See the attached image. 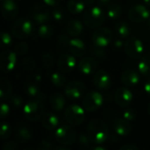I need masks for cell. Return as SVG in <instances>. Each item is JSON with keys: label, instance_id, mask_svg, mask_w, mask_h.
Listing matches in <instances>:
<instances>
[{"label": "cell", "instance_id": "obj_1", "mask_svg": "<svg viewBox=\"0 0 150 150\" xmlns=\"http://www.w3.org/2000/svg\"><path fill=\"white\" fill-rule=\"evenodd\" d=\"M87 134L93 144H103L109 137V130L103 120L93 119L87 127Z\"/></svg>", "mask_w": 150, "mask_h": 150}, {"label": "cell", "instance_id": "obj_2", "mask_svg": "<svg viewBox=\"0 0 150 150\" xmlns=\"http://www.w3.org/2000/svg\"><path fill=\"white\" fill-rule=\"evenodd\" d=\"M83 24L89 28H98L100 26L105 19V13L98 6L89 8L83 14Z\"/></svg>", "mask_w": 150, "mask_h": 150}, {"label": "cell", "instance_id": "obj_3", "mask_svg": "<svg viewBox=\"0 0 150 150\" xmlns=\"http://www.w3.org/2000/svg\"><path fill=\"white\" fill-rule=\"evenodd\" d=\"M23 112L25 117L30 121H37L39 120L44 112V105L42 100L33 99L29 100L23 108Z\"/></svg>", "mask_w": 150, "mask_h": 150}, {"label": "cell", "instance_id": "obj_4", "mask_svg": "<svg viewBox=\"0 0 150 150\" xmlns=\"http://www.w3.org/2000/svg\"><path fill=\"white\" fill-rule=\"evenodd\" d=\"M34 32L33 24L25 18L18 19L11 26L12 34L18 39H25L31 36Z\"/></svg>", "mask_w": 150, "mask_h": 150}, {"label": "cell", "instance_id": "obj_5", "mask_svg": "<svg viewBox=\"0 0 150 150\" xmlns=\"http://www.w3.org/2000/svg\"><path fill=\"white\" fill-rule=\"evenodd\" d=\"M84 111L85 110L83 109V107H81L77 105H69L64 112L66 121L73 127L80 126L83 122L85 118Z\"/></svg>", "mask_w": 150, "mask_h": 150}, {"label": "cell", "instance_id": "obj_6", "mask_svg": "<svg viewBox=\"0 0 150 150\" xmlns=\"http://www.w3.org/2000/svg\"><path fill=\"white\" fill-rule=\"evenodd\" d=\"M54 136L56 141L62 145H71L77 139V134L76 130L70 126H62L58 127L54 133Z\"/></svg>", "mask_w": 150, "mask_h": 150}, {"label": "cell", "instance_id": "obj_7", "mask_svg": "<svg viewBox=\"0 0 150 150\" xmlns=\"http://www.w3.org/2000/svg\"><path fill=\"white\" fill-rule=\"evenodd\" d=\"M104 102V98L98 91H91L87 93L83 99V107L89 112L98 110Z\"/></svg>", "mask_w": 150, "mask_h": 150}, {"label": "cell", "instance_id": "obj_8", "mask_svg": "<svg viewBox=\"0 0 150 150\" xmlns=\"http://www.w3.org/2000/svg\"><path fill=\"white\" fill-rule=\"evenodd\" d=\"M126 54L132 59L139 58L144 52V45L137 37L128 38L124 43Z\"/></svg>", "mask_w": 150, "mask_h": 150}, {"label": "cell", "instance_id": "obj_9", "mask_svg": "<svg viewBox=\"0 0 150 150\" xmlns=\"http://www.w3.org/2000/svg\"><path fill=\"white\" fill-rule=\"evenodd\" d=\"M85 90V85L83 83L78 81H72L65 86L64 93L69 99L75 101L83 96Z\"/></svg>", "mask_w": 150, "mask_h": 150}, {"label": "cell", "instance_id": "obj_10", "mask_svg": "<svg viewBox=\"0 0 150 150\" xmlns=\"http://www.w3.org/2000/svg\"><path fill=\"white\" fill-rule=\"evenodd\" d=\"M112 40V33L108 27H101L97 29L92 34V42L105 47Z\"/></svg>", "mask_w": 150, "mask_h": 150}, {"label": "cell", "instance_id": "obj_11", "mask_svg": "<svg viewBox=\"0 0 150 150\" xmlns=\"http://www.w3.org/2000/svg\"><path fill=\"white\" fill-rule=\"evenodd\" d=\"M17 54L11 50L4 51L0 55V69L4 73L11 72L16 65Z\"/></svg>", "mask_w": 150, "mask_h": 150}, {"label": "cell", "instance_id": "obj_12", "mask_svg": "<svg viewBox=\"0 0 150 150\" xmlns=\"http://www.w3.org/2000/svg\"><path fill=\"white\" fill-rule=\"evenodd\" d=\"M150 17L148 8L142 4H136L133 6L128 11V18L134 23H142Z\"/></svg>", "mask_w": 150, "mask_h": 150}, {"label": "cell", "instance_id": "obj_13", "mask_svg": "<svg viewBox=\"0 0 150 150\" xmlns=\"http://www.w3.org/2000/svg\"><path fill=\"white\" fill-rule=\"evenodd\" d=\"M93 83L95 87L98 90L106 91L112 86V77L107 71L100 69L94 74Z\"/></svg>", "mask_w": 150, "mask_h": 150}, {"label": "cell", "instance_id": "obj_14", "mask_svg": "<svg viewBox=\"0 0 150 150\" xmlns=\"http://www.w3.org/2000/svg\"><path fill=\"white\" fill-rule=\"evenodd\" d=\"M133 99H134V96L129 89L126 87H121L116 91L115 101L118 105L121 107H127L132 103Z\"/></svg>", "mask_w": 150, "mask_h": 150}, {"label": "cell", "instance_id": "obj_15", "mask_svg": "<svg viewBox=\"0 0 150 150\" xmlns=\"http://www.w3.org/2000/svg\"><path fill=\"white\" fill-rule=\"evenodd\" d=\"M112 129L117 135L124 137L128 135L132 132L133 126L130 123V121L127 120L124 118H120V119H116L114 120L112 124Z\"/></svg>", "mask_w": 150, "mask_h": 150}, {"label": "cell", "instance_id": "obj_16", "mask_svg": "<svg viewBox=\"0 0 150 150\" xmlns=\"http://www.w3.org/2000/svg\"><path fill=\"white\" fill-rule=\"evenodd\" d=\"M18 13V8L13 0H3L2 15L6 20L14 19Z\"/></svg>", "mask_w": 150, "mask_h": 150}, {"label": "cell", "instance_id": "obj_17", "mask_svg": "<svg viewBox=\"0 0 150 150\" xmlns=\"http://www.w3.org/2000/svg\"><path fill=\"white\" fill-rule=\"evenodd\" d=\"M73 54H64L58 60V68L61 71L68 73L72 71L76 65V60Z\"/></svg>", "mask_w": 150, "mask_h": 150}, {"label": "cell", "instance_id": "obj_18", "mask_svg": "<svg viewBox=\"0 0 150 150\" xmlns=\"http://www.w3.org/2000/svg\"><path fill=\"white\" fill-rule=\"evenodd\" d=\"M98 68V62L92 57L86 56L80 60L78 62V69L83 75H91L96 71Z\"/></svg>", "mask_w": 150, "mask_h": 150}, {"label": "cell", "instance_id": "obj_19", "mask_svg": "<svg viewBox=\"0 0 150 150\" xmlns=\"http://www.w3.org/2000/svg\"><path fill=\"white\" fill-rule=\"evenodd\" d=\"M32 16L34 19V21L39 24L42 25L47 23L50 18V13L47 8H46L43 5H37L33 8Z\"/></svg>", "mask_w": 150, "mask_h": 150}, {"label": "cell", "instance_id": "obj_20", "mask_svg": "<svg viewBox=\"0 0 150 150\" xmlns=\"http://www.w3.org/2000/svg\"><path fill=\"white\" fill-rule=\"evenodd\" d=\"M121 82L127 87H134L140 82V75L134 69H127L121 75Z\"/></svg>", "mask_w": 150, "mask_h": 150}, {"label": "cell", "instance_id": "obj_21", "mask_svg": "<svg viewBox=\"0 0 150 150\" xmlns=\"http://www.w3.org/2000/svg\"><path fill=\"white\" fill-rule=\"evenodd\" d=\"M68 47L71 54H73L76 57H82L86 52L85 43L82 40L77 38L71 39Z\"/></svg>", "mask_w": 150, "mask_h": 150}, {"label": "cell", "instance_id": "obj_22", "mask_svg": "<svg viewBox=\"0 0 150 150\" xmlns=\"http://www.w3.org/2000/svg\"><path fill=\"white\" fill-rule=\"evenodd\" d=\"M66 31L69 35L73 37L78 36L83 31V25L77 19H72L68 22L66 25Z\"/></svg>", "mask_w": 150, "mask_h": 150}, {"label": "cell", "instance_id": "obj_23", "mask_svg": "<svg viewBox=\"0 0 150 150\" xmlns=\"http://www.w3.org/2000/svg\"><path fill=\"white\" fill-rule=\"evenodd\" d=\"M25 93L33 99L43 100L45 98V95L40 91V87L36 84V83H30L25 86Z\"/></svg>", "mask_w": 150, "mask_h": 150}, {"label": "cell", "instance_id": "obj_24", "mask_svg": "<svg viewBox=\"0 0 150 150\" xmlns=\"http://www.w3.org/2000/svg\"><path fill=\"white\" fill-rule=\"evenodd\" d=\"M42 125L47 130H54L55 128H57L59 125V119L54 113H47L43 116Z\"/></svg>", "mask_w": 150, "mask_h": 150}, {"label": "cell", "instance_id": "obj_25", "mask_svg": "<svg viewBox=\"0 0 150 150\" xmlns=\"http://www.w3.org/2000/svg\"><path fill=\"white\" fill-rule=\"evenodd\" d=\"M65 103L66 102L64 97L59 92L54 93L50 98V105L52 109L56 112H61L62 110H63Z\"/></svg>", "mask_w": 150, "mask_h": 150}, {"label": "cell", "instance_id": "obj_26", "mask_svg": "<svg viewBox=\"0 0 150 150\" xmlns=\"http://www.w3.org/2000/svg\"><path fill=\"white\" fill-rule=\"evenodd\" d=\"M138 69L142 76L150 77V54H147L142 57L139 62Z\"/></svg>", "mask_w": 150, "mask_h": 150}, {"label": "cell", "instance_id": "obj_27", "mask_svg": "<svg viewBox=\"0 0 150 150\" xmlns=\"http://www.w3.org/2000/svg\"><path fill=\"white\" fill-rule=\"evenodd\" d=\"M86 4L83 0H69L67 8L69 11L72 14H79L83 11Z\"/></svg>", "mask_w": 150, "mask_h": 150}, {"label": "cell", "instance_id": "obj_28", "mask_svg": "<svg viewBox=\"0 0 150 150\" xmlns=\"http://www.w3.org/2000/svg\"><path fill=\"white\" fill-rule=\"evenodd\" d=\"M12 94V86L10 81L6 78H3L0 87V98L2 100H6L11 97Z\"/></svg>", "mask_w": 150, "mask_h": 150}, {"label": "cell", "instance_id": "obj_29", "mask_svg": "<svg viewBox=\"0 0 150 150\" xmlns=\"http://www.w3.org/2000/svg\"><path fill=\"white\" fill-rule=\"evenodd\" d=\"M115 31H116V33L117 35L121 38V39H124V38H127L130 33H131V27L129 26V25L125 22V21H121L120 23H118L115 26Z\"/></svg>", "mask_w": 150, "mask_h": 150}, {"label": "cell", "instance_id": "obj_30", "mask_svg": "<svg viewBox=\"0 0 150 150\" xmlns=\"http://www.w3.org/2000/svg\"><path fill=\"white\" fill-rule=\"evenodd\" d=\"M122 13V9L121 6L119 4L113 3L112 4H110L107 8L106 11V14L107 17L111 19H117L121 16Z\"/></svg>", "mask_w": 150, "mask_h": 150}, {"label": "cell", "instance_id": "obj_31", "mask_svg": "<svg viewBox=\"0 0 150 150\" xmlns=\"http://www.w3.org/2000/svg\"><path fill=\"white\" fill-rule=\"evenodd\" d=\"M53 33H54L53 27L50 25L47 24V23L40 25L39 29H38V34L41 39H48V38H50L53 35Z\"/></svg>", "mask_w": 150, "mask_h": 150}, {"label": "cell", "instance_id": "obj_32", "mask_svg": "<svg viewBox=\"0 0 150 150\" xmlns=\"http://www.w3.org/2000/svg\"><path fill=\"white\" fill-rule=\"evenodd\" d=\"M50 79H51V83L55 87H58V88L64 86L65 83H66V77L64 76L63 74H62L60 72H54L51 75Z\"/></svg>", "mask_w": 150, "mask_h": 150}, {"label": "cell", "instance_id": "obj_33", "mask_svg": "<svg viewBox=\"0 0 150 150\" xmlns=\"http://www.w3.org/2000/svg\"><path fill=\"white\" fill-rule=\"evenodd\" d=\"M18 140L21 143H25L32 138V133L29 128L25 127H20L18 130Z\"/></svg>", "mask_w": 150, "mask_h": 150}, {"label": "cell", "instance_id": "obj_34", "mask_svg": "<svg viewBox=\"0 0 150 150\" xmlns=\"http://www.w3.org/2000/svg\"><path fill=\"white\" fill-rule=\"evenodd\" d=\"M41 62L43 65V68L46 69H51L54 67V60L53 55L50 53H45L42 55L41 58Z\"/></svg>", "mask_w": 150, "mask_h": 150}, {"label": "cell", "instance_id": "obj_35", "mask_svg": "<svg viewBox=\"0 0 150 150\" xmlns=\"http://www.w3.org/2000/svg\"><path fill=\"white\" fill-rule=\"evenodd\" d=\"M91 49L92 54L98 59H103L106 54L105 51V47H100V46H98V45H97V44H95L93 42H92V46H91Z\"/></svg>", "mask_w": 150, "mask_h": 150}, {"label": "cell", "instance_id": "obj_36", "mask_svg": "<svg viewBox=\"0 0 150 150\" xmlns=\"http://www.w3.org/2000/svg\"><path fill=\"white\" fill-rule=\"evenodd\" d=\"M10 101H11V106L15 109L21 108L24 104L23 98L19 95H11V97L10 98Z\"/></svg>", "mask_w": 150, "mask_h": 150}, {"label": "cell", "instance_id": "obj_37", "mask_svg": "<svg viewBox=\"0 0 150 150\" xmlns=\"http://www.w3.org/2000/svg\"><path fill=\"white\" fill-rule=\"evenodd\" d=\"M21 67L25 71H32L35 67V62L32 58H25L21 62Z\"/></svg>", "mask_w": 150, "mask_h": 150}, {"label": "cell", "instance_id": "obj_38", "mask_svg": "<svg viewBox=\"0 0 150 150\" xmlns=\"http://www.w3.org/2000/svg\"><path fill=\"white\" fill-rule=\"evenodd\" d=\"M28 50V45L25 43V42H20V43H18L16 46H15V48H14V52L18 56H21V55H24Z\"/></svg>", "mask_w": 150, "mask_h": 150}, {"label": "cell", "instance_id": "obj_39", "mask_svg": "<svg viewBox=\"0 0 150 150\" xmlns=\"http://www.w3.org/2000/svg\"><path fill=\"white\" fill-rule=\"evenodd\" d=\"M12 44V38L11 36L6 33V32H2L1 33V47H10Z\"/></svg>", "mask_w": 150, "mask_h": 150}, {"label": "cell", "instance_id": "obj_40", "mask_svg": "<svg viewBox=\"0 0 150 150\" xmlns=\"http://www.w3.org/2000/svg\"><path fill=\"white\" fill-rule=\"evenodd\" d=\"M11 134V128L10 125L6 122H3L1 126V139L5 140L10 137Z\"/></svg>", "mask_w": 150, "mask_h": 150}, {"label": "cell", "instance_id": "obj_41", "mask_svg": "<svg viewBox=\"0 0 150 150\" xmlns=\"http://www.w3.org/2000/svg\"><path fill=\"white\" fill-rule=\"evenodd\" d=\"M123 118L128 121H133L136 118V112L133 108H127L123 112Z\"/></svg>", "mask_w": 150, "mask_h": 150}, {"label": "cell", "instance_id": "obj_42", "mask_svg": "<svg viewBox=\"0 0 150 150\" xmlns=\"http://www.w3.org/2000/svg\"><path fill=\"white\" fill-rule=\"evenodd\" d=\"M52 17L54 20L60 22L64 19V12L62 9H54L52 11Z\"/></svg>", "mask_w": 150, "mask_h": 150}, {"label": "cell", "instance_id": "obj_43", "mask_svg": "<svg viewBox=\"0 0 150 150\" xmlns=\"http://www.w3.org/2000/svg\"><path fill=\"white\" fill-rule=\"evenodd\" d=\"M77 141H78L79 145H81L83 147H88L90 145V142H91V140H90V138H89V136H88V134L85 135L83 134H80L78 136Z\"/></svg>", "mask_w": 150, "mask_h": 150}, {"label": "cell", "instance_id": "obj_44", "mask_svg": "<svg viewBox=\"0 0 150 150\" xmlns=\"http://www.w3.org/2000/svg\"><path fill=\"white\" fill-rule=\"evenodd\" d=\"M10 112V107L8 105V104L3 102L1 104V108H0V113H1V118L2 119H4L8 116Z\"/></svg>", "mask_w": 150, "mask_h": 150}, {"label": "cell", "instance_id": "obj_45", "mask_svg": "<svg viewBox=\"0 0 150 150\" xmlns=\"http://www.w3.org/2000/svg\"><path fill=\"white\" fill-rule=\"evenodd\" d=\"M51 149H53L51 142L47 140H43L40 143V147L39 150H49Z\"/></svg>", "mask_w": 150, "mask_h": 150}, {"label": "cell", "instance_id": "obj_46", "mask_svg": "<svg viewBox=\"0 0 150 150\" xmlns=\"http://www.w3.org/2000/svg\"><path fill=\"white\" fill-rule=\"evenodd\" d=\"M70 40L69 39V37L65 34H62L60 36V39H59V43L62 45V46H69V43Z\"/></svg>", "mask_w": 150, "mask_h": 150}, {"label": "cell", "instance_id": "obj_47", "mask_svg": "<svg viewBox=\"0 0 150 150\" xmlns=\"http://www.w3.org/2000/svg\"><path fill=\"white\" fill-rule=\"evenodd\" d=\"M18 148V145L13 142H7L4 145V150H14Z\"/></svg>", "mask_w": 150, "mask_h": 150}, {"label": "cell", "instance_id": "obj_48", "mask_svg": "<svg viewBox=\"0 0 150 150\" xmlns=\"http://www.w3.org/2000/svg\"><path fill=\"white\" fill-rule=\"evenodd\" d=\"M43 2L47 4V5H49V6H55L57 5L61 0H43Z\"/></svg>", "mask_w": 150, "mask_h": 150}, {"label": "cell", "instance_id": "obj_49", "mask_svg": "<svg viewBox=\"0 0 150 150\" xmlns=\"http://www.w3.org/2000/svg\"><path fill=\"white\" fill-rule=\"evenodd\" d=\"M120 150H139V148L133 144H128V145H125L121 147Z\"/></svg>", "mask_w": 150, "mask_h": 150}, {"label": "cell", "instance_id": "obj_50", "mask_svg": "<svg viewBox=\"0 0 150 150\" xmlns=\"http://www.w3.org/2000/svg\"><path fill=\"white\" fill-rule=\"evenodd\" d=\"M144 89H145V91H146L148 94H149L150 95V79H149V80L145 83Z\"/></svg>", "mask_w": 150, "mask_h": 150}, {"label": "cell", "instance_id": "obj_51", "mask_svg": "<svg viewBox=\"0 0 150 150\" xmlns=\"http://www.w3.org/2000/svg\"><path fill=\"white\" fill-rule=\"evenodd\" d=\"M97 1H98V4L100 6H105L111 2V0H97Z\"/></svg>", "mask_w": 150, "mask_h": 150}, {"label": "cell", "instance_id": "obj_52", "mask_svg": "<svg viewBox=\"0 0 150 150\" xmlns=\"http://www.w3.org/2000/svg\"><path fill=\"white\" fill-rule=\"evenodd\" d=\"M122 46H124V44H123V42L121 40H115V42H114V47H121Z\"/></svg>", "mask_w": 150, "mask_h": 150}, {"label": "cell", "instance_id": "obj_53", "mask_svg": "<svg viewBox=\"0 0 150 150\" xmlns=\"http://www.w3.org/2000/svg\"><path fill=\"white\" fill-rule=\"evenodd\" d=\"M65 145H62V146H56V147H54L52 149L54 150H69V149L67 147H64Z\"/></svg>", "mask_w": 150, "mask_h": 150}, {"label": "cell", "instance_id": "obj_54", "mask_svg": "<svg viewBox=\"0 0 150 150\" xmlns=\"http://www.w3.org/2000/svg\"><path fill=\"white\" fill-rule=\"evenodd\" d=\"M100 145H101V144H97V146H95V147H92V148H91V149H94V150H106V148H105V147H101Z\"/></svg>", "mask_w": 150, "mask_h": 150}, {"label": "cell", "instance_id": "obj_55", "mask_svg": "<svg viewBox=\"0 0 150 150\" xmlns=\"http://www.w3.org/2000/svg\"><path fill=\"white\" fill-rule=\"evenodd\" d=\"M33 79H34L35 83H39V82L40 81V79H41V76H40V74H36V75H34Z\"/></svg>", "mask_w": 150, "mask_h": 150}, {"label": "cell", "instance_id": "obj_56", "mask_svg": "<svg viewBox=\"0 0 150 150\" xmlns=\"http://www.w3.org/2000/svg\"><path fill=\"white\" fill-rule=\"evenodd\" d=\"M83 1H84L85 4L88 5V6H91L95 3V0H83Z\"/></svg>", "mask_w": 150, "mask_h": 150}, {"label": "cell", "instance_id": "obj_57", "mask_svg": "<svg viewBox=\"0 0 150 150\" xmlns=\"http://www.w3.org/2000/svg\"><path fill=\"white\" fill-rule=\"evenodd\" d=\"M144 3L148 5V6H150V0H143Z\"/></svg>", "mask_w": 150, "mask_h": 150}, {"label": "cell", "instance_id": "obj_58", "mask_svg": "<svg viewBox=\"0 0 150 150\" xmlns=\"http://www.w3.org/2000/svg\"><path fill=\"white\" fill-rule=\"evenodd\" d=\"M148 25H149V27L150 29V17L149 18V23H148Z\"/></svg>", "mask_w": 150, "mask_h": 150}, {"label": "cell", "instance_id": "obj_59", "mask_svg": "<svg viewBox=\"0 0 150 150\" xmlns=\"http://www.w3.org/2000/svg\"><path fill=\"white\" fill-rule=\"evenodd\" d=\"M148 110H149V115H150V103H149V108H148Z\"/></svg>", "mask_w": 150, "mask_h": 150}, {"label": "cell", "instance_id": "obj_60", "mask_svg": "<svg viewBox=\"0 0 150 150\" xmlns=\"http://www.w3.org/2000/svg\"><path fill=\"white\" fill-rule=\"evenodd\" d=\"M2 1H3V0H2Z\"/></svg>", "mask_w": 150, "mask_h": 150}]
</instances>
